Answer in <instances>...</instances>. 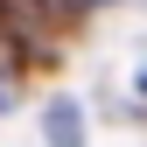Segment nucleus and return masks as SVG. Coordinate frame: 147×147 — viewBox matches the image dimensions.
Wrapping results in <instances>:
<instances>
[{
  "label": "nucleus",
  "mask_w": 147,
  "mask_h": 147,
  "mask_svg": "<svg viewBox=\"0 0 147 147\" xmlns=\"http://www.w3.org/2000/svg\"><path fill=\"white\" fill-rule=\"evenodd\" d=\"M49 147H84V133H77V105H70V98L49 105Z\"/></svg>",
  "instance_id": "f257e3e1"
}]
</instances>
